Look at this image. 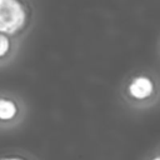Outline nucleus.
I'll return each mask as SVG.
<instances>
[{"instance_id":"f257e3e1","label":"nucleus","mask_w":160,"mask_h":160,"mask_svg":"<svg viewBox=\"0 0 160 160\" xmlns=\"http://www.w3.org/2000/svg\"><path fill=\"white\" fill-rule=\"evenodd\" d=\"M25 20V11L20 2L14 0H0V31L14 32Z\"/></svg>"},{"instance_id":"f03ea898","label":"nucleus","mask_w":160,"mask_h":160,"mask_svg":"<svg viewBox=\"0 0 160 160\" xmlns=\"http://www.w3.org/2000/svg\"><path fill=\"white\" fill-rule=\"evenodd\" d=\"M129 90L132 96L135 98H146L151 94L152 91V82L149 78L145 76H139L134 79L129 86Z\"/></svg>"},{"instance_id":"7ed1b4c3","label":"nucleus","mask_w":160,"mask_h":160,"mask_svg":"<svg viewBox=\"0 0 160 160\" xmlns=\"http://www.w3.org/2000/svg\"><path fill=\"white\" fill-rule=\"evenodd\" d=\"M16 112V106L12 101L0 99V119H10L15 115Z\"/></svg>"},{"instance_id":"20e7f679","label":"nucleus","mask_w":160,"mask_h":160,"mask_svg":"<svg viewBox=\"0 0 160 160\" xmlns=\"http://www.w3.org/2000/svg\"><path fill=\"white\" fill-rule=\"evenodd\" d=\"M9 49V40L6 36L0 34V55H4Z\"/></svg>"},{"instance_id":"39448f33","label":"nucleus","mask_w":160,"mask_h":160,"mask_svg":"<svg viewBox=\"0 0 160 160\" xmlns=\"http://www.w3.org/2000/svg\"><path fill=\"white\" fill-rule=\"evenodd\" d=\"M1 160H22V159H19V158H8V159H1Z\"/></svg>"},{"instance_id":"423d86ee","label":"nucleus","mask_w":160,"mask_h":160,"mask_svg":"<svg viewBox=\"0 0 160 160\" xmlns=\"http://www.w3.org/2000/svg\"><path fill=\"white\" fill-rule=\"evenodd\" d=\"M154 160H160V158H155V159H154Z\"/></svg>"}]
</instances>
